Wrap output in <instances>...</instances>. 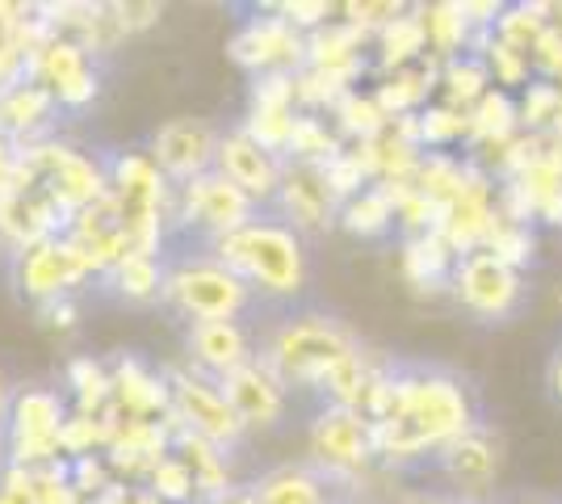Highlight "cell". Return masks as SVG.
<instances>
[{
	"mask_svg": "<svg viewBox=\"0 0 562 504\" xmlns=\"http://www.w3.org/2000/svg\"><path fill=\"white\" fill-rule=\"evenodd\" d=\"M479 425L470 391L441 370H398L395 400L374 425V455L391 467L441 458Z\"/></svg>",
	"mask_w": 562,
	"mask_h": 504,
	"instance_id": "obj_1",
	"label": "cell"
},
{
	"mask_svg": "<svg viewBox=\"0 0 562 504\" xmlns=\"http://www.w3.org/2000/svg\"><path fill=\"white\" fill-rule=\"evenodd\" d=\"M218 261L252 294L265 299H294L306 287V253L303 236L281 219H252L239 232L223 236L211 248Z\"/></svg>",
	"mask_w": 562,
	"mask_h": 504,
	"instance_id": "obj_2",
	"label": "cell"
},
{
	"mask_svg": "<svg viewBox=\"0 0 562 504\" xmlns=\"http://www.w3.org/2000/svg\"><path fill=\"white\" fill-rule=\"evenodd\" d=\"M357 354H361V345L336 320H328V315H294V320H281L273 328V336L265 340L260 361L285 387L324 391L331 383V374Z\"/></svg>",
	"mask_w": 562,
	"mask_h": 504,
	"instance_id": "obj_3",
	"label": "cell"
},
{
	"mask_svg": "<svg viewBox=\"0 0 562 504\" xmlns=\"http://www.w3.org/2000/svg\"><path fill=\"white\" fill-rule=\"evenodd\" d=\"M168 307L186 315L189 324L202 320H239L252 307V290L235 278L218 257H186V261L165 269V290H160Z\"/></svg>",
	"mask_w": 562,
	"mask_h": 504,
	"instance_id": "obj_4",
	"label": "cell"
},
{
	"mask_svg": "<svg viewBox=\"0 0 562 504\" xmlns=\"http://www.w3.org/2000/svg\"><path fill=\"white\" fill-rule=\"evenodd\" d=\"M64 425H68V408H64L59 391L22 387L4 416V450H9L4 462L25 467V471L64 462V441H59Z\"/></svg>",
	"mask_w": 562,
	"mask_h": 504,
	"instance_id": "obj_5",
	"label": "cell"
},
{
	"mask_svg": "<svg viewBox=\"0 0 562 504\" xmlns=\"http://www.w3.org/2000/svg\"><path fill=\"white\" fill-rule=\"evenodd\" d=\"M22 152L38 177V186L59 202V211L68 219L89 211L93 202L110 193V168L97 156H85L68 144H55V139H43V144L22 147Z\"/></svg>",
	"mask_w": 562,
	"mask_h": 504,
	"instance_id": "obj_6",
	"label": "cell"
},
{
	"mask_svg": "<svg viewBox=\"0 0 562 504\" xmlns=\"http://www.w3.org/2000/svg\"><path fill=\"white\" fill-rule=\"evenodd\" d=\"M252 219H257V202L244 190H235L232 181L218 177V172H206L189 186H177V193H172V227L206 236L211 248L223 236L239 232L244 223H252Z\"/></svg>",
	"mask_w": 562,
	"mask_h": 504,
	"instance_id": "obj_7",
	"label": "cell"
},
{
	"mask_svg": "<svg viewBox=\"0 0 562 504\" xmlns=\"http://www.w3.org/2000/svg\"><path fill=\"white\" fill-rule=\"evenodd\" d=\"M89 278H97L93 261L85 257V248L71 240L68 232L13 253V282L38 307H47L55 299H68L71 290L85 287Z\"/></svg>",
	"mask_w": 562,
	"mask_h": 504,
	"instance_id": "obj_8",
	"label": "cell"
},
{
	"mask_svg": "<svg viewBox=\"0 0 562 504\" xmlns=\"http://www.w3.org/2000/svg\"><path fill=\"white\" fill-rule=\"evenodd\" d=\"M168 391H172V425L206 437L214 446L232 450L244 437V421L235 416V408L227 404L218 379L193 370V366H172L168 370Z\"/></svg>",
	"mask_w": 562,
	"mask_h": 504,
	"instance_id": "obj_9",
	"label": "cell"
},
{
	"mask_svg": "<svg viewBox=\"0 0 562 504\" xmlns=\"http://www.w3.org/2000/svg\"><path fill=\"white\" fill-rule=\"evenodd\" d=\"M311 458L324 480H352L370 467L374 455V425L352 408H331L311 421Z\"/></svg>",
	"mask_w": 562,
	"mask_h": 504,
	"instance_id": "obj_10",
	"label": "cell"
},
{
	"mask_svg": "<svg viewBox=\"0 0 562 504\" xmlns=\"http://www.w3.org/2000/svg\"><path fill=\"white\" fill-rule=\"evenodd\" d=\"M232 59L252 76L265 72H303L306 68V34L290 25L278 9H260L257 18L235 30Z\"/></svg>",
	"mask_w": 562,
	"mask_h": 504,
	"instance_id": "obj_11",
	"label": "cell"
},
{
	"mask_svg": "<svg viewBox=\"0 0 562 504\" xmlns=\"http://www.w3.org/2000/svg\"><path fill=\"white\" fill-rule=\"evenodd\" d=\"M25 76H34L59 101V110H85L101 93V76H97L93 55L80 47L76 38H68V34L47 38L38 47V55L30 59Z\"/></svg>",
	"mask_w": 562,
	"mask_h": 504,
	"instance_id": "obj_12",
	"label": "cell"
},
{
	"mask_svg": "<svg viewBox=\"0 0 562 504\" xmlns=\"http://www.w3.org/2000/svg\"><path fill=\"white\" fill-rule=\"evenodd\" d=\"M449 287L462 299V307L474 312L479 320H504L520 303V269L499 261L487 248H479V253L458 257Z\"/></svg>",
	"mask_w": 562,
	"mask_h": 504,
	"instance_id": "obj_13",
	"label": "cell"
},
{
	"mask_svg": "<svg viewBox=\"0 0 562 504\" xmlns=\"http://www.w3.org/2000/svg\"><path fill=\"white\" fill-rule=\"evenodd\" d=\"M218 139H223V135L214 131L211 122L177 119V122H168V126H160V131L151 135L147 156L156 160V168L168 177V186L177 190V186H189V181H198V177L214 172Z\"/></svg>",
	"mask_w": 562,
	"mask_h": 504,
	"instance_id": "obj_14",
	"label": "cell"
},
{
	"mask_svg": "<svg viewBox=\"0 0 562 504\" xmlns=\"http://www.w3.org/2000/svg\"><path fill=\"white\" fill-rule=\"evenodd\" d=\"M71 219L59 211V202L43 186H25V190L0 193V244L9 253H22L30 244L64 236Z\"/></svg>",
	"mask_w": 562,
	"mask_h": 504,
	"instance_id": "obj_15",
	"label": "cell"
},
{
	"mask_svg": "<svg viewBox=\"0 0 562 504\" xmlns=\"http://www.w3.org/2000/svg\"><path fill=\"white\" fill-rule=\"evenodd\" d=\"M214 172L227 177L235 190H244L257 206L273 202L281 190V172H285V160L265 152L257 139H248L244 131H232L218 139V156H214Z\"/></svg>",
	"mask_w": 562,
	"mask_h": 504,
	"instance_id": "obj_16",
	"label": "cell"
},
{
	"mask_svg": "<svg viewBox=\"0 0 562 504\" xmlns=\"http://www.w3.org/2000/svg\"><path fill=\"white\" fill-rule=\"evenodd\" d=\"M273 206L281 211V223H290L294 232H324L331 227V219L340 215V202L331 198L324 168L299 165V160H285Z\"/></svg>",
	"mask_w": 562,
	"mask_h": 504,
	"instance_id": "obj_17",
	"label": "cell"
},
{
	"mask_svg": "<svg viewBox=\"0 0 562 504\" xmlns=\"http://www.w3.org/2000/svg\"><path fill=\"white\" fill-rule=\"evenodd\" d=\"M218 387H223V395L235 408V416L244 421V429H273L285 416V391L290 387L281 383L260 358L239 366L227 379H218Z\"/></svg>",
	"mask_w": 562,
	"mask_h": 504,
	"instance_id": "obj_18",
	"label": "cell"
},
{
	"mask_svg": "<svg viewBox=\"0 0 562 504\" xmlns=\"http://www.w3.org/2000/svg\"><path fill=\"white\" fill-rule=\"evenodd\" d=\"M59 114H64L59 101L34 76H22L18 85H9L0 93V135L13 139L18 147H34L50 139V126Z\"/></svg>",
	"mask_w": 562,
	"mask_h": 504,
	"instance_id": "obj_19",
	"label": "cell"
},
{
	"mask_svg": "<svg viewBox=\"0 0 562 504\" xmlns=\"http://www.w3.org/2000/svg\"><path fill=\"white\" fill-rule=\"evenodd\" d=\"M189 366L211 374V379H227L239 366L252 361V340L248 328L239 320H202V324H189L186 333Z\"/></svg>",
	"mask_w": 562,
	"mask_h": 504,
	"instance_id": "obj_20",
	"label": "cell"
},
{
	"mask_svg": "<svg viewBox=\"0 0 562 504\" xmlns=\"http://www.w3.org/2000/svg\"><path fill=\"white\" fill-rule=\"evenodd\" d=\"M47 38H55V30L38 18V4L0 0V93L22 80L30 59L38 55Z\"/></svg>",
	"mask_w": 562,
	"mask_h": 504,
	"instance_id": "obj_21",
	"label": "cell"
},
{
	"mask_svg": "<svg viewBox=\"0 0 562 504\" xmlns=\"http://www.w3.org/2000/svg\"><path fill=\"white\" fill-rule=\"evenodd\" d=\"M437 467L458 483V492L479 496V492H487L495 483V475H499V437H495L492 425L479 421L474 429L462 433L446 455L437 458Z\"/></svg>",
	"mask_w": 562,
	"mask_h": 504,
	"instance_id": "obj_22",
	"label": "cell"
},
{
	"mask_svg": "<svg viewBox=\"0 0 562 504\" xmlns=\"http://www.w3.org/2000/svg\"><path fill=\"white\" fill-rule=\"evenodd\" d=\"M114 408L131 421H160L172 416V391H168V374L147 370L139 358H117L114 370Z\"/></svg>",
	"mask_w": 562,
	"mask_h": 504,
	"instance_id": "obj_23",
	"label": "cell"
},
{
	"mask_svg": "<svg viewBox=\"0 0 562 504\" xmlns=\"http://www.w3.org/2000/svg\"><path fill=\"white\" fill-rule=\"evenodd\" d=\"M374 38L366 30H357L349 22H328L324 30L306 34V68H319V72H340L357 80L366 76V47Z\"/></svg>",
	"mask_w": 562,
	"mask_h": 504,
	"instance_id": "obj_24",
	"label": "cell"
},
{
	"mask_svg": "<svg viewBox=\"0 0 562 504\" xmlns=\"http://www.w3.org/2000/svg\"><path fill=\"white\" fill-rule=\"evenodd\" d=\"M437 85H441V59H428V64H412L403 72L386 76L374 89V101L382 105V114L395 122L428 110V97H432Z\"/></svg>",
	"mask_w": 562,
	"mask_h": 504,
	"instance_id": "obj_25",
	"label": "cell"
},
{
	"mask_svg": "<svg viewBox=\"0 0 562 504\" xmlns=\"http://www.w3.org/2000/svg\"><path fill=\"white\" fill-rule=\"evenodd\" d=\"M168 421H172V416H168ZM172 455L193 471V483H198V496H202V501H214V496H223V492L232 488L227 450H223V446H214L206 437L172 425Z\"/></svg>",
	"mask_w": 562,
	"mask_h": 504,
	"instance_id": "obj_26",
	"label": "cell"
},
{
	"mask_svg": "<svg viewBox=\"0 0 562 504\" xmlns=\"http://www.w3.org/2000/svg\"><path fill=\"white\" fill-rule=\"evenodd\" d=\"M403 273H407V282L412 287H446L449 278H453V265H458V253L446 244L441 232H424V236H407L403 240Z\"/></svg>",
	"mask_w": 562,
	"mask_h": 504,
	"instance_id": "obj_27",
	"label": "cell"
},
{
	"mask_svg": "<svg viewBox=\"0 0 562 504\" xmlns=\"http://www.w3.org/2000/svg\"><path fill=\"white\" fill-rule=\"evenodd\" d=\"M467 139L474 147H483V152H499V147L516 139V101L513 93H504V89H492L487 97H479L474 105L467 110Z\"/></svg>",
	"mask_w": 562,
	"mask_h": 504,
	"instance_id": "obj_28",
	"label": "cell"
},
{
	"mask_svg": "<svg viewBox=\"0 0 562 504\" xmlns=\"http://www.w3.org/2000/svg\"><path fill=\"white\" fill-rule=\"evenodd\" d=\"M374 51H378V68H382L386 76L403 72V68H412V64H420V55L428 51L420 9H407V13H398L391 25H382V30L374 34Z\"/></svg>",
	"mask_w": 562,
	"mask_h": 504,
	"instance_id": "obj_29",
	"label": "cell"
},
{
	"mask_svg": "<svg viewBox=\"0 0 562 504\" xmlns=\"http://www.w3.org/2000/svg\"><path fill=\"white\" fill-rule=\"evenodd\" d=\"M424 22V38H428V51L432 59H453V55H467V43L474 38V25L467 22V9L462 0H441V4H424L420 9Z\"/></svg>",
	"mask_w": 562,
	"mask_h": 504,
	"instance_id": "obj_30",
	"label": "cell"
},
{
	"mask_svg": "<svg viewBox=\"0 0 562 504\" xmlns=\"http://www.w3.org/2000/svg\"><path fill=\"white\" fill-rule=\"evenodd\" d=\"M260 504H336L331 488L319 471L311 467H278L257 483Z\"/></svg>",
	"mask_w": 562,
	"mask_h": 504,
	"instance_id": "obj_31",
	"label": "cell"
},
{
	"mask_svg": "<svg viewBox=\"0 0 562 504\" xmlns=\"http://www.w3.org/2000/svg\"><path fill=\"white\" fill-rule=\"evenodd\" d=\"M467 168H470V160H458V156H449V152H424L420 172H416L412 186L446 215L449 206L462 198V190H467Z\"/></svg>",
	"mask_w": 562,
	"mask_h": 504,
	"instance_id": "obj_32",
	"label": "cell"
},
{
	"mask_svg": "<svg viewBox=\"0 0 562 504\" xmlns=\"http://www.w3.org/2000/svg\"><path fill=\"white\" fill-rule=\"evenodd\" d=\"M441 93H446V105L453 110H470L479 97L492 93V72H487V64H483V55L474 51V55H453L441 64Z\"/></svg>",
	"mask_w": 562,
	"mask_h": 504,
	"instance_id": "obj_33",
	"label": "cell"
},
{
	"mask_svg": "<svg viewBox=\"0 0 562 504\" xmlns=\"http://www.w3.org/2000/svg\"><path fill=\"white\" fill-rule=\"evenodd\" d=\"M165 269H168L165 257L126 253V257H122L105 278L114 282L122 299H131V303H147V299H156V294L165 290Z\"/></svg>",
	"mask_w": 562,
	"mask_h": 504,
	"instance_id": "obj_34",
	"label": "cell"
},
{
	"mask_svg": "<svg viewBox=\"0 0 562 504\" xmlns=\"http://www.w3.org/2000/svg\"><path fill=\"white\" fill-rule=\"evenodd\" d=\"M331 114H336L340 139H352V144H374L378 135L391 126V119L382 114V105L374 101V93H361V89H352L349 97H340V105H336Z\"/></svg>",
	"mask_w": 562,
	"mask_h": 504,
	"instance_id": "obj_35",
	"label": "cell"
},
{
	"mask_svg": "<svg viewBox=\"0 0 562 504\" xmlns=\"http://www.w3.org/2000/svg\"><path fill=\"white\" fill-rule=\"evenodd\" d=\"M68 387L71 400H76V412H89V416H105L114 408V379L110 370L93 358H76L68 366Z\"/></svg>",
	"mask_w": 562,
	"mask_h": 504,
	"instance_id": "obj_36",
	"label": "cell"
},
{
	"mask_svg": "<svg viewBox=\"0 0 562 504\" xmlns=\"http://www.w3.org/2000/svg\"><path fill=\"white\" fill-rule=\"evenodd\" d=\"M336 219L345 223V232L370 240V236H386L395 227V206H391V198L378 190V186H370V190H361L357 198H349Z\"/></svg>",
	"mask_w": 562,
	"mask_h": 504,
	"instance_id": "obj_37",
	"label": "cell"
},
{
	"mask_svg": "<svg viewBox=\"0 0 562 504\" xmlns=\"http://www.w3.org/2000/svg\"><path fill=\"white\" fill-rule=\"evenodd\" d=\"M546 30H550V4H513V9L499 13L492 34L504 47L520 51V55H533V47H538V38Z\"/></svg>",
	"mask_w": 562,
	"mask_h": 504,
	"instance_id": "obj_38",
	"label": "cell"
},
{
	"mask_svg": "<svg viewBox=\"0 0 562 504\" xmlns=\"http://www.w3.org/2000/svg\"><path fill=\"white\" fill-rule=\"evenodd\" d=\"M345 144H340V131H331L319 114H303L299 110V122H294V139H290V152L299 165H328L331 156H340Z\"/></svg>",
	"mask_w": 562,
	"mask_h": 504,
	"instance_id": "obj_39",
	"label": "cell"
},
{
	"mask_svg": "<svg viewBox=\"0 0 562 504\" xmlns=\"http://www.w3.org/2000/svg\"><path fill=\"white\" fill-rule=\"evenodd\" d=\"M352 93V80L340 72H319V68H303L294 72V101L303 114H319V110H336L340 97Z\"/></svg>",
	"mask_w": 562,
	"mask_h": 504,
	"instance_id": "obj_40",
	"label": "cell"
},
{
	"mask_svg": "<svg viewBox=\"0 0 562 504\" xmlns=\"http://www.w3.org/2000/svg\"><path fill=\"white\" fill-rule=\"evenodd\" d=\"M559 105H562V89L554 80H529L525 89H520V101H516V119L520 126H529V135H541V131H550L554 119H559Z\"/></svg>",
	"mask_w": 562,
	"mask_h": 504,
	"instance_id": "obj_41",
	"label": "cell"
},
{
	"mask_svg": "<svg viewBox=\"0 0 562 504\" xmlns=\"http://www.w3.org/2000/svg\"><path fill=\"white\" fill-rule=\"evenodd\" d=\"M294 122H299V110H248V122L239 131L248 139H257L265 152H273V156L285 160L290 139H294Z\"/></svg>",
	"mask_w": 562,
	"mask_h": 504,
	"instance_id": "obj_42",
	"label": "cell"
},
{
	"mask_svg": "<svg viewBox=\"0 0 562 504\" xmlns=\"http://www.w3.org/2000/svg\"><path fill=\"white\" fill-rule=\"evenodd\" d=\"M147 488L156 492V501H160V504L202 501V496H198V483H193V471H189V467L177 455H165L160 462H156V467H151V475H147Z\"/></svg>",
	"mask_w": 562,
	"mask_h": 504,
	"instance_id": "obj_43",
	"label": "cell"
},
{
	"mask_svg": "<svg viewBox=\"0 0 562 504\" xmlns=\"http://www.w3.org/2000/svg\"><path fill=\"white\" fill-rule=\"evenodd\" d=\"M416 122H420V147H449L458 144V139H467V110H453V105H428V110H420L416 114Z\"/></svg>",
	"mask_w": 562,
	"mask_h": 504,
	"instance_id": "obj_44",
	"label": "cell"
},
{
	"mask_svg": "<svg viewBox=\"0 0 562 504\" xmlns=\"http://www.w3.org/2000/svg\"><path fill=\"white\" fill-rule=\"evenodd\" d=\"M30 504H85V496L71 488L68 458L34 471V480H30Z\"/></svg>",
	"mask_w": 562,
	"mask_h": 504,
	"instance_id": "obj_45",
	"label": "cell"
},
{
	"mask_svg": "<svg viewBox=\"0 0 562 504\" xmlns=\"http://www.w3.org/2000/svg\"><path fill=\"white\" fill-rule=\"evenodd\" d=\"M487 253H495L499 261H508L513 269L533 257V236H529V227H520V223H495L492 240H487Z\"/></svg>",
	"mask_w": 562,
	"mask_h": 504,
	"instance_id": "obj_46",
	"label": "cell"
},
{
	"mask_svg": "<svg viewBox=\"0 0 562 504\" xmlns=\"http://www.w3.org/2000/svg\"><path fill=\"white\" fill-rule=\"evenodd\" d=\"M252 110H299L294 72H265L252 80Z\"/></svg>",
	"mask_w": 562,
	"mask_h": 504,
	"instance_id": "obj_47",
	"label": "cell"
},
{
	"mask_svg": "<svg viewBox=\"0 0 562 504\" xmlns=\"http://www.w3.org/2000/svg\"><path fill=\"white\" fill-rule=\"evenodd\" d=\"M340 13H345V22L357 25V30H366L370 38H374L382 25H391L398 13H407V4H395V0H382V4H361V0H352V4H340Z\"/></svg>",
	"mask_w": 562,
	"mask_h": 504,
	"instance_id": "obj_48",
	"label": "cell"
},
{
	"mask_svg": "<svg viewBox=\"0 0 562 504\" xmlns=\"http://www.w3.org/2000/svg\"><path fill=\"white\" fill-rule=\"evenodd\" d=\"M281 18L290 25H299L303 34H315V30H324V25L331 22V9L328 0H285V4H273Z\"/></svg>",
	"mask_w": 562,
	"mask_h": 504,
	"instance_id": "obj_49",
	"label": "cell"
},
{
	"mask_svg": "<svg viewBox=\"0 0 562 504\" xmlns=\"http://www.w3.org/2000/svg\"><path fill=\"white\" fill-rule=\"evenodd\" d=\"M89 504H160L151 488H131V483H114L110 492H101L97 501Z\"/></svg>",
	"mask_w": 562,
	"mask_h": 504,
	"instance_id": "obj_50",
	"label": "cell"
},
{
	"mask_svg": "<svg viewBox=\"0 0 562 504\" xmlns=\"http://www.w3.org/2000/svg\"><path fill=\"white\" fill-rule=\"evenodd\" d=\"M18 160H22V147L13 144V139H4V135H0V193H4V186L13 181V172H18Z\"/></svg>",
	"mask_w": 562,
	"mask_h": 504,
	"instance_id": "obj_51",
	"label": "cell"
},
{
	"mask_svg": "<svg viewBox=\"0 0 562 504\" xmlns=\"http://www.w3.org/2000/svg\"><path fill=\"white\" fill-rule=\"evenodd\" d=\"M43 315H47V324H55V328H71V324H76V307H71V299H55V303H47Z\"/></svg>",
	"mask_w": 562,
	"mask_h": 504,
	"instance_id": "obj_52",
	"label": "cell"
},
{
	"mask_svg": "<svg viewBox=\"0 0 562 504\" xmlns=\"http://www.w3.org/2000/svg\"><path fill=\"white\" fill-rule=\"evenodd\" d=\"M206 504H260V496H257V488H227L223 496H214V501H206Z\"/></svg>",
	"mask_w": 562,
	"mask_h": 504,
	"instance_id": "obj_53",
	"label": "cell"
},
{
	"mask_svg": "<svg viewBox=\"0 0 562 504\" xmlns=\"http://www.w3.org/2000/svg\"><path fill=\"white\" fill-rule=\"evenodd\" d=\"M13 395H18V387L9 383V374L0 370V429H4V416H9V404H13Z\"/></svg>",
	"mask_w": 562,
	"mask_h": 504,
	"instance_id": "obj_54",
	"label": "cell"
},
{
	"mask_svg": "<svg viewBox=\"0 0 562 504\" xmlns=\"http://www.w3.org/2000/svg\"><path fill=\"white\" fill-rule=\"evenodd\" d=\"M550 391H554V400L562 404V345L559 354H554V361H550Z\"/></svg>",
	"mask_w": 562,
	"mask_h": 504,
	"instance_id": "obj_55",
	"label": "cell"
},
{
	"mask_svg": "<svg viewBox=\"0 0 562 504\" xmlns=\"http://www.w3.org/2000/svg\"><path fill=\"white\" fill-rule=\"evenodd\" d=\"M0 504H30V496H25V492H13V488H4V483H0Z\"/></svg>",
	"mask_w": 562,
	"mask_h": 504,
	"instance_id": "obj_56",
	"label": "cell"
},
{
	"mask_svg": "<svg viewBox=\"0 0 562 504\" xmlns=\"http://www.w3.org/2000/svg\"><path fill=\"white\" fill-rule=\"evenodd\" d=\"M550 25L562 34V4H550Z\"/></svg>",
	"mask_w": 562,
	"mask_h": 504,
	"instance_id": "obj_57",
	"label": "cell"
},
{
	"mask_svg": "<svg viewBox=\"0 0 562 504\" xmlns=\"http://www.w3.org/2000/svg\"><path fill=\"white\" fill-rule=\"evenodd\" d=\"M412 504H446V501H412Z\"/></svg>",
	"mask_w": 562,
	"mask_h": 504,
	"instance_id": "obj_58",
	"label": "cell"
},
{
	"mask_svg": "<svg viewBox=\"0 0 562 504\" xmlns=\"http://www.w3.org/2000/svg\"><path fill=\"white\" fill-rule=\"evenodd\" d=\"M525 504H546V501H525Z\"/></svg>",
	"mask_w": 562,
	"mask_h": 504,
	"instance_id": "obj_59",
	"label": "cell"
}]
</instances>
